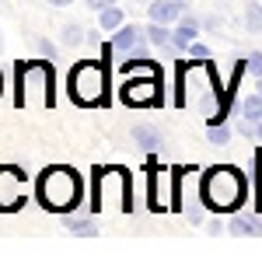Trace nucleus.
<instances>
[{
  "label": "nucleus",
  "instance_id": "14",
  "mask_svg": "<svg viewBox=\"0 0 262 262\" xmlns=\"http://www.w3.org/2000/svg\"><path fill=\"white\" fill-rule=\"evenodd\" d=\"M122 25H126V18H122V7H116V4H112V7L98 11V28H101V32H108V35H112L116 28H122Z\"/></svg>",
  "mask_w": 262,
  "mask_h": 262
},
{
  "label": "nucleus",
  "instance_id": "23",
  "mask_svg": "<svg viewBox=\"0 0 262 262\" xmlns=\"http://www.w3.org/2000/svg\"><path fill=\"white\" fill-rule=\"evenodd\" d=\"M185 53H189V56H192V60H210V49H206V46H203V42H192V46H189V49H185Z\"/></svg>",
  "mask_w": 262,
  "mask_h": 262
},
{
  "label": "nucleus",
  "instance_id": "22",
  "mask_svg": "<svg viewBox=\"0 0 262 262\" xmlns=\"http://www.w3.org/2000/svg\"><path fill=\"white\" fill-rule=\"evenodd\" d=\"M245 67H248V74H255V77H262V53H259V49H252V53H248V60H245Z\"/></svg>",
  "mask_w": 262,
  "mask_h": 262
},
{
  "label": "nucleus",
  "instance_id": "10",
  "mask_svg": "<svg viewBox=\"0 0 262 262\" xmlns=\"http://www.w3.org/2000/svg\"><path fill=\"white\" fill-rule=\"evenodd\" d=\"M185 0H154L150 7H147V14L150 21H161V25H175V21L185 18V7H182Z\"/></svg>",
  "mask_w": 262,
  "mask_h": 262
},
{
  "label": "nucleus",
  "instance_id": "24",
  "mask_svg": "<svg viewBox=\"0 0 262 262\" xmlns=\"http://www.w3.org/2000/svg\"><path fill=\"white\" fill-rule=\"evenodd\" d=\"M112 4H116V0H84V7H91L95 14H98V11H105V7H112Z\"/></svg>",
  "mask_w": 262,
  "mask_h": 262
},
{
  "label": "nucleus",
  "instance_id": "1",
  "mask_svg": "<svg viewBox=\"0 0 262 262\" xmlns=\"http://www.w3.org/2000/svg\"><path fill=\"white\" fill-rule=\"evenodd\" d=\"M35 196H39L42 210H49V213H74V206H77L81 196H84V182L74 168L53 164V168H46L39 175Z\"/></svg>",
  "mask_w": 262,
  "mask_h": 262
},
{
  "label": "nucleus",
  "instance_id": "7",
  "mask_svg": "<svg viewBox=\"0 0 262 262\" xmlns=\"http://www.w3.org/2000/svg\"><path fill=\"white\" fill-rule=\"evenodd\" d=\"M158 91H161V74H143V81H129L122 88V101L133 108H147V105L161 101Z\"/></svg>",
  "mask_w": 262,
  "mask_h": 262
},
{
  "label": "nucleus",
  "instance_id": "26",
  "mask_svg": "<svg viewBox=\"0 0 262 262\" xmlns=\"http://www.w3.org/2000/svg\"><path fill=\"white\" fill-rule=\"evenodd\" d=\"M224 231V224H221V217H213V221H210V234H221Z\"/></svg>",
  "mask_w": 262,
  "mask_h": 262
},
{
  "label": "nucleus",
  "instance_id": "28",
  "mask_svg": "<svg viewBox=\"0 0 262 262\" xmlns=\"http://www.w3.org/2000/svg\"><path fill=\"white\" fill-rule=\"evenodd\" d=\"M255 140L262 143V122H255Z\"/></svg>",
  "mask_w": 262,
  "mask_h": 262
},
{
  "label": "nucleus",
  "instance_id": "25",
  "mask_svg": "<svg viewBox=\"0 0 262 262\" xmlns=\"http://www.w3.org/2000/svg\"><path fill=\"white\" fill-rule=\"evenodd\" d=\"M39 49H42V56H56V46L53 42H39Z\"/></svg>",
  "mask_w": 262,
  "mask_h": 262
},
{
  "label": "nucleus",
  "instance_id": "16",
  "mask_svg": "<svg viewBox=\"0 0 262 262\" xmlns=\"http://www.w3.org/2000/svg\"><path fill=\"white\" fill-rule=\"evenodd\" d=\"M245 28L248 32H262V4L259 0H248L245 4Z\"/></svg>",
  "mask_w": 262,
  "mask_h": 262
},
{
  "label": "nucleus",
  "instance_id": "29",
  "mask_svg": "<svg viewBox=\"0 0 262 262\" xmlns=\"http://www.w3.org/2000/svg\"><path fill=\"white\" fill-rule=\"evenodd\" d=\"M0 53H4V35H0Z\"/></svg>",
  "mask_w": 262,
  "mask_h": 262
},
{
  "label": "nucleus",
  "instance_id": "2",
  "mask_svg": "<svg viewBox=\"0 0 262 262\" xmlns=\"http://www.w3.org/2000/svg\"><path fill=\"white\" fill-rule=\"evenodd\" d=\"M56 91V74L49 60H28L14 67V105L18 108H49Z\"/></svg>",
  "mask_w": 262,
  "mask_h": 262
},
{
  "label": "nucleus",
  "instance_id": "8",
  "mask_svg": "<svg viewBox=\"0 0 262 262\" xmlns=\"http://www.w3.org/2000/svg\"><path fill=\"white\" fill-rule=\"evenodd\" d=\"M143 39H147L143 28L122 25V28L112 32V49H116V53H129V56H143Z\"/></svg>",
  "mask_w": 262,
  "mask_h": 262
},
{
  "label": "nucleus",
  "instance_id": "21",
  "mask_svg": "<svg viewBox=\"0 0 262 262\" xmlns=\"http://www.w3.org/2000/svg\"><path fill=\"white\" fill-rule=\"evenodd\" d=\"M84 35H88V32H84L81 25H67V28H63V46H77Z\"/></svg>",
  "mask_w": 262,
  "mask_h": 262
},
{
  "label": "nucleus",
  "instance_id": "4",
  "mask_svg": "<svg viewBox=\"0 0 262 262\" xmlns=\"http://www.w3.org/2000/svg\"><path fill=\"white\" fill-rule=\"evenodd\" d=\"M67 91H70V101L74 105H81V108H101L108 101V74H105V63H98V60L74 63V70L67 77Z\"/></svg>",
  "mask_w": 262,
  "mask_h": 262
},
{
  "label": "nucleus",
  "instance_id": "20",
  "mask_svg": "<svg viewBox=\"0 0 262 262\" xmlns=\"http://www.w3.org/2000/svg\"><path fill=\"white\" fill-rule=\"evenodd\" d=\"M203 206H206V203H196V200H185V217H189V221L192 224H203L206 221V210H203Z\"/></svg>",
  "mask_w": 262,
  "mask_h": 262
},
{
  "label": "nucleus",
  "instance_id": "13",
  "mask_svg": "<svg viewBox=\"0 0 262 262\" xmlns=\"http://www.w3.org/2000/svg\"><path fill=\"white\" fill-rule=\"evenodd\" d=\"M63 227L70 231V234H77V238H95L98 231H95V221L91 217H77V213H63Z\"/></svg>",
  "mask_w": 262,
  "mask_h": 262
},
{
  "label": "nucleus",
  "instance_id": "6",
  "mask_svg": "<svg viewBox=\"0 0 262 262\" xmlns=\"http://www.w3.org/2000/svg\"><path fill=\"white\" fill-rule=\"evenodd\" d=\"M105 203H116L119 210H129V185L119 168H101L98 171V196H95V210Z\"/></svg>",
  "mask_w": 262,
  "mask_h": 262
},
{
  "label": "nucleus",
  "instance_id": "18",
  "mask_svg": "<svg viewBox=\"0 0 262 262\" xmlns=\"http://www.w3.org/2000/svg\"><path fill=\"white\" fill-rule=\"evenodd\" d=\"M206 140L213 143V147H227V143H231V126H224V122H210Z\"/></svg>",
  "mask_w": 262,
  "mask_h": 262
},
{
  "label": "nucleus",
  "instance_id": "3",
  "mask_svg": "<svg viewBox=\"0 0 262 262\" xmlns=\"http://www.w3.org/2000/svg\"><path fill=\"white\" fill-rule=\"evenodd\" d=\"M245 175L231 164H217V168H206V175L200 182V200L217 210V213H234L238 206L245 203Z\"/></svg>",
  "mask_w": 262,
  "mask_h": 262
},
{
  "label": "nucleus",
  "instance_id": "19",
  "mask_svg": "<svg viewBox=\"0 0 262 262\" xmlns=\"http://www.w3.org/2000/svg\"><path fill=\"white\" fill-rule=\"evenodd\" d=\"M133 137H137V143L147 147V150L161 147V133H154V129H147V126H137V129H133Z\"/></svg>",
  "mask_w": 262,
  "mask_h": 262
},
{
  "label": "nucleus",
  "instance_id": "27",
  "mask_svg": "<svg viewBox=\"0 0 262 262\" xmlns=\"http://www.w3.org/2000/svg\"><path fill=\"white\" fill-rule=\"evenodd\" d=\"M46 4H53V7H70L74 0H46Z\"/></svg>",
  "mask_w": 262,
  "mask_h": 262
},
{
  "label": "nucleus",
  "instance_id": "9",
  "mask_svg": "<svg viewBox=\"0 0 262 262\" xmlns=\"http://www.w3.org/2000/svg\"><path fill=\"white\" fill-rule=\"evenodd\" d=\"M227 231L234 234V238H259L262 234V217L259 213H242V210H234L231 213V221H227Z\"/></svg>",
  "mask_w": 262,
  "mask_h": 262
},
{
  "label": "nucleus",
  "instance_id": "17",
  "mask_svg": "<svg viewBox=\"0 0 262 262\" xmlns=\"http://www.w3.org/2000/svg\"><path fill=\"white\" fill-rule=\"evenodd\" d=\"M242 116L245 122H262V95H248L242 101Z\"/></svg>",
  "mask_w": 262,
  "mask_h": 262
},
{
  "label": "nucleus",
  "instance_id": "5",
  "mask_svg": "<svg viewBox=\"0 0 262 262\" xmlns=\"http://www.w3.org/2000/svg\"><path fill=\"white\" fill-rule=\"evenodd\" d=\"M25 203H28L25 171L14 164H0V213H18Z\"/></svg>",
  "mask_w": 262,
  "mask_h": 262
},
{
  "label": "nucleus",
  "instance_id": "12",
  "mask_svg": "<svg viewBox=\"0 0 262 262\" xmlns=\"http://www.w3.org/2000/svg\"><path fill=\"white\" fill-rule=\"evenodd\" d=\"M147 200L154 210H161L164 203H168V171H154L150 175V192H147Z\"/></svg>",
  "mask_w": 262,
  "mask_h": 262
},
{
  "label": "nucleus",
  "instance_id": "15",
  "mask_svg": "<svg viewBox=\"0 0 262 262\" xmlns=\"http://www.w3.org/2000/svg\"><path fill=\"white\" fill-rule=\"evenodd\" d=\"M147 42H150V46H158V49H164V46H171V25H161V21H150V25H147Z\"/></svg>",
  "mask_w": 262,
  "mask_h": 262
},
{
  "label": "nucleus",
  "instance_id": "11",
  "mask_svg": "<svg viewBox=\"0 0 262 262\" xmlns=\"http://www.w3.org/2000/svg\"><path fill=\"white\" fill-rule=\"evenodd\" d=\"M196 35H200V25H196V18H185L179 21V28H171V49H179V53H185L192 42H196Z\"/></svg>",
  "mask_w": 262,
  "mask_h": 262
}]
</instances>
